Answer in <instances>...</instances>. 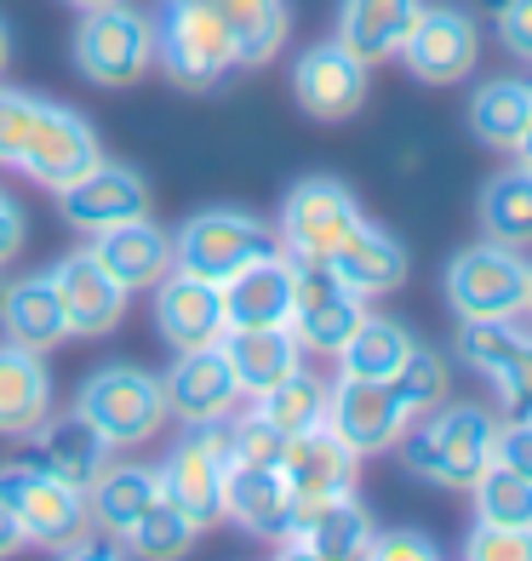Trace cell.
Masks as SVG:
<instances>
[{"label": "cell", "instance_id": "cell-1", "mask_svg": "<svg viewBox=\"0 0 532 561\" xmlns=\"http://www.w3.org/2000/svg\"><path fill=\"white\" fill-rule=\"evenodd\" d=\"M493 442H498V419L475 401H441L429 407L424 424L401 430V458L407 470L436 481V488H475V476L493 465Z\"/></svg>", "mask_w": 532, "mask_h": 561}, {"label": "cell", "instance_id": "cell-2", "mask_svg": "<svg viewBox=\"0 0 532 561\" xmlns=\"http://www.w3.org/2000/svg\"><path fill=\"white\" fill-rule=\"evenodd\" d=\"M149 30H155V64L177 87H218L230 69H241L218 0H161Z\"/></svg>", "mask_w": 532, "mask_h": 561}, {"label": "cell", "instance_id": "cell-3", "mask_svg": "<svg viewBox=\"0 0 532 561\" xmlns=\"http://www.w3.org/2000/svg\"><path fill=\"white\" fill-rule=\"evenodd\" d=\"M269 252H281V236L252 218V213H235V207H212V213H195L184 229L172 236V264L189 270L200 280H230L235 270L269 259Z\"/></svg>", "mask_w": 532, "mask_h": 561}, {"label": "cell", "instance_id": "cell-4", "mask_svg": "<svg viewBox=\"0 0 532 561\" xmlns=\"http://www.w3.org/2000/svg\"><path fill=\"white\" fill-rule=\"evenodd\" d=\"M149 64H155V30L149 18L132 12L126 0L115 7H92L74 30V69L97 87H138Z\"/></svg>", "mask_w": 532, "mask_h": 561}, {"label": "cell", "instance_id": "cell-5", "mask_svg": "<svg viewBox=\"0 0 532 561\" xmlns=\"http://www.w3.org/2000/svg\"><path fill=\"white\" fill-rule=\"evenodd\" d=\"M81 413L104 430L109 447H138V442H155V430L166 424V396H161V378H149L143 367H97L86 385H81Z\"/></svg>", "mask_w": 532, "mask_h": 561}, {"label": "cell", "instance_id": "cell-6", "mask_svg": "<svg viewBox=\"0 0 532 561\" xmlns=\"http://www.w3.org/2000/svg\"><path fill=\"white\" fill-rule=\"evenodd\" d=\"M161 476V493L184 510L195 527H212L223 516V476H230V430L223 419L189 424L184 442H172Z\"/></svg>", "mask_w": 532, "mask_h": 561}, {"label": "cell", "instance_id": "cell-7", "mask_svg": "<svg viewBox=\"0 0 532 561\" xmlns=\"http://www.w3.org/2000/svg\"><path fill=\"white\" fill-rule=\"evenodd\" d=\"M361 316H367V298H355L326 259H292V321L287 327H292L298 350L338 355L349 333L361 327Z\"/></svg>", "mask_w": 532, "mask_h": 561}, {"label": "cell", "instance_id": "cell-8", "mask_svg": "<svg viewBox=\"0 0 532 561\" xmlns=\"http://www.w3.org/2000/svg\"><path fill=\"white\" fill-rule=\"evenodd\" d=\"M447 298L464 321H516L527 304V259L504 241L464 247L447 270Z\"/></svg>", "mask_w": 532, "mask_h": 561}, {"label": "cell", "instance_id": "cell-9", "mask_svg": "<svg viewBox=\"0 0 532 561\" xmlns=\"http://www.w3.org/2000/svg\"><path fill=\"white\" fill-rule=\"evenodd\" d=\"M0 504L18 516L30 545L63 550L74 533H86V493L58 481V476H46V470H35V465H7L0 470Z\"/></svg>", "mask_w": 532, "mask_h": 561}, {"label": "cell", "instance_id": "cell-10", "mask_svg": "<svg viewBox=\"0 0 532 561\" xmlns=\"http://www.w3.org/2000/svg\"><path fill=\"white\" fill-rule=\"evenodd\" d=\"M355 224H361V207H355V195L338 178H303L281 207V252H292V259H333Z\"/></svg>", "mask_w": 532, "mask_h": 561}, {"label": "cell", "instance_id": "cell-11", "mask_svg": "<svg viewBox=\"0 0 532 561\" xmlns=\"http://www.w3.org/2000/svg\"><path fill=\"white\" fill-rule=\"evenodd\" d=\"M326 424L338 430L355 458H367V453L395 447L401 430L413 424V413L401 407V396L390 385H378V378H344L338 373V385H326Z\"/></svg>", "mask_w": 532, "mask_h": 561}, {"label": "cell", "instance_id": "cell-12", "mask_svg": "<svg viewBox=\"0 0 532 561\" xmlns=\"http://www.w3.org/2000/svg\"><path fill=\"white\" fill-rule=\"evenodd\" d=\"M97 161V138H92V126L74 115V110H63V104H46L41 98V115H35V126H30V138H23V156H18V167L35 178V184H46V190H63V184H74L81 172H92Z\"/></svg>", "mask_w": 532, "mask_h": 561}, {"label": "cell", "instance_id": "cell-13", "mask_svg": "<svg viewBox=\"0 0 532 561\" xmlns=\"http://www.w3.org/2000/svg\"><path fill=\"white\" fill-rule=\"evenodd\" d=\"M161 396H166V413H177L184 424H212V419H230L241 385H235V367L223 344H200V350H177L172 373L161 378Z\"/></svg>", "mask_w": 532, "mask_h": 561}, {"label": "cell", "instance_id": "cell-14", "mask_svg": "<svg viewBox=\"0 0 532 561\" xmlns=\"http://www.w3.org/2000/svg\"><path fill=\"white\" fill-rule=\"evenodd\" d=\"M367 69L349 53V46L326 41V46H310L298 64H292V98L310 121H349L355 110L367 104Z\"/></svg>", "mask_w": 532, "mask_h": 561}, {"label": "cell", "instance_id": "cell-15", "mask_svg": "<svg viewBox=\"0 0 532 561\" xmlns=\"http://www.w3.org/2000/svg\"><path fill=\"white\" fill-rule=\"evenodd\" d=\"M401 58H407V69L418 75L424 87H452V81H464V75L481 64V35H475V23L464 12L424 7L407 46H401Z\"/></svg>", "mask_w": 532, "mask_h": 561}, {"label": "cell", "instance_id": "cell-16", "mask_svg": "<svg viewBox=\"0 0 532 561\" xmlns=\"http://www.w3.org/2000/svg\"><path fill=\"white\" fill-rule=\"evenodd\" d=\"M149 213V184L132 172V167H109L97 161L92 172H81L74 184L58 190V218L81 236H97L109 224H126V218H143Z\"/></svg>", "mask_w": 532, "mask_h": 561}, {"label": "cell", "instance_id": "cell-17", "mask_svg": "<svg viewBox=\"0 0 532 561\" xmlns=\"http://www.w3.org/2000/svg\"><path fill=\"white\" fill-rule=\"evenodd\" d=\"M155 327L172 350H200V344H218L223 339V287L218 280H200L189 270H166L155 287Z\"/></svg>", "mask_w": 532, "mask_h": 561}, {"label": "cell", "instance_id": "cell-18", "mask_svg": "<svg viewBox=\"0 0 532 561\" xmlns=\"http://www.w3.org/2000/svg\"><path fill=\"white\" fill-rule=\"evenodd\" d=\"M367 539H372V516L355 493H338V499L298 504L281 533V550L315 556V561H349V556H367Z\"/></svg>", "mask_w": 532, "mask_h": 561}, {"label": "cell", "instance_id": "cell-19", "mask_svg": "<svg viewBox=\"0 0 532 561\" xmlns=\"http://www.w3.org/2000/svg\"><path fill=\"white\" fill-rule=\"evenodd\" d=\"M46 280H53V293L69 316V333H81V339H104L126 310V287H115L109 270L92 259V247L63 252V259L46 270Z\"/></svg>", "mask_w": 532, "mask_h": 561}, {"label": "cell", "instance_id": "cell-20", "mask_svg": "<svg viewBox=\"0 0 532 561\" xmlns=\"http://www.w3.org/2000/svg\"><path fill=\"white\" fill-rule=\"evenodd\" d=\"M92 259L109 270L115 287L126 293H149L155 280L172 270V236L155 224V218H126V224H109L92 236Z\"/></svg>", "mask_w": 532, "mask_h": 561}, {"label": "cell", "instance_id": "cell-21", "mask_svg": "<svg viewBox=\"0 0 532 561\" xmlns=\"http://www.w3.org/2000/svg\"><path fill=\"white\" fill-rule=\"evenodd\" d=\"M30 465L86 493L92 481L104 476V465H109V442H104V430H97V424L81 413V407H74V413H63V419L46 413V424L35 430Z\"/></svg>", "mask_w": 532, "mask_h": 561}, {"label": "cell", "instance_id": "cell-22", "mask_svg": "<svg viewBox=\"0 0 532 561\" xmlns=\"http://www.w3.org/2000/svg\"><path fill=\"white\" fill-rule=\"evenodd\" d=\"M281 476H287L298 504L338 499V493L355 488V453L344 447V436L333 424H315V430H303V436H287Z\"/></svg>", "mask_w": 532, "mask_h": 561}, {"label": "cell", "instance_id": "cell-23", "mask_svg": "<svg viewBox=\"0 0 532 561\" xmlns=\"http://www.w3.org/2000/svg\"><path fill=\"white\" fill-rule=\"evenodd\" d=\"M292 510H298V499H292L287 476L275 465H241V458H230V476H223V516L235 527L258 533V539H281Z\"/></svg>", "mask_w": 532, "mask_h": 561}, {"label": "cell", "instance_id": "cell-24", "mask_svg": "<svg viewBox=\"0 0 532 561\" xmlns=\"http://www.w3.org/2000/svg\"><path fill=\"white\" fill-rule=\"evenodd\" d=\"M223 321L230 327H287L292 321V259L269 252V259L235 270L223 280Z\"/></svg>", "mask_w": 532, "mask_h": 561}, {"label": "cell", "instance_id": "cell-25", "mask_svg": "<svg viewBox=\"0 0 532 561\" xmlns=\"http://www.w3.org/2000/svg\"><path fill=\"white\" fill-rule=\"evenodd\" d=\"M326 264H333V275L344 280L355 298H384V293H395L401 280H407V247L361 218Z\"/></svg>", "mask_w": 532, "mask_h": 561}, {"label": "cell", "instance_id": "cell-26", "mask_svg": "<svg viewBox=\"0 0 532 561\" xmlns=\"http://www.w3.org/2000/svg\"><path fill=\"white\" fill-rule=\"evenodd\" d=\"M424 0H344L338 7V46H349L361 64L401 58Z\"/></svg>", "mask_w": 532, "mask_h": 561}, {"label": "cell", "instance_id": "cell-27", "mask_svg": "<svg viewBox=\"0 0 532 561\" xmlns=\"http://www.w3.org/2000/svg\"><path fill=\"white\" fill-rule=\"evenodd\" d=\"M53 413V373L35 350L0 344V436H35Z\"/></svg>", "mask_w": 532, "mask_h": 561}, {"label": "cell", "instance_id": "cell-28", "mask_svg": "<svg viewBox=\"0 0 532 561\" xmlns=\"http://www.w3.org/2000/svg\"><path fill=\"white\" fill-rule=\"evenodd\" d=\"M223 355H230V367H235V385L241 396H264L275 390L287 373H298V339H292V327H223Z\"/></svg>", "mask_w": 532, "mask_h": 561}, {"label": "cell", "instance_id": "cell-29", "mask_svg": "<svg viewBox=\"0 0 532 561\" xmlns=\"http://www.w3.org/2000/svg\"><path fill=\"white\" fill-rule=\"evenodd\" d=\"M0 327H7L12 344L35 350V355L58 350L69 339V316H63V304H58L46 275H30L18 287H7V298H0Z\"/></svg>", "mask_w": 532, "mask_h": 561}, {"label": "cell", "instance_id": "cell-30", "mask_svg": "<svg viewBox=\"0 0 532 561\" xmlns=\"http://www.w3.org/2000/svg\"><path fill=\"white\" fill-rule=\"evenodd\" d=\"M161 493V476L143 470V465H104V476L86 488V516L104 527V533H132V522L143 516Z\"/></svg>", "mask_w": 532, "mask_h": 561}, {"label": "cell", "instance_id": "cell-31", "mask_svg": "<svg viewBox=\"0 0 532 561\" xmlns=\"http://www.w3.org/2000/svg\"><path fill=\"white\" fill-rule=\"evenodd\" d=\"M413 333L401 321L390 316H361V327L349 333V344L338 350V367L344 378H378V385H390V378L407 367V355H413Z\"/></svg>", "mask_w": 532, "mask_h": 561}, {"label": "cell", "instance_id": "cell-32", "mask_svg": "<svg viewBox=\"0 0 532 561\" xmlns=\"http://www.w3.org/2000/svg\"><path fill=\"white\" fill-rule=\"evenodd\" d=\"M481 229L487 241H504V247H532V172L527 167H504L487 178L481 190Z\"/></svg>", "mask_w": 532, "mask_h": 561}, {"label": "cell", "instance_id": "cell-33", "mask_svg": "<svg viewBox=\"0 0 532 561\" xmlns=\"http://www.w3.org/2000/svg\"><path fill=\"white\" fill-rule=\"evenodd\" d=\"M223 12V30L235 41V64L258 69L287 46V0H218Z\"/></svg>", "mask_w": 532, "mask_h": 561}, {"label": "cell", "instance_id": "cell-34", "mask_svg": "<svg viewBox=\"0 0 532 561\" xmlns=\"http://www.w3.org/2000/svg\"><path fill=\"white\" fill-rule=\"evenodd\" d=\"M532 126V87L521 81H487L470 98V133L487 149H516Z\"/></svg>", "mask_w": 532, "mask_h": 561}, {"label": "cell", "instance_id": "cell-35", "mask_svg": "<svg viewBox=\"0 0 532 561\" xmlns=\"http://www.w3.org/2000/svg\"><path fill=\"white\" fill-rule=\"evenodd\" d=\"M258 413L281 430V436H303V430H315V424H326V385L315 373H287L275 390H264L258 396Z\"/></svg>", "mask_w": 532, "mask_h": 561}, {"label": "cell", "instance_id": "cell-36", "mask_svg": "<svg viewBox=\"0 0 532 561\" xmlns=\"http://www.w3.org/2000/svg\"><path fill=\"white\" fill-rule=\"evenodd\" d=\"M195 522L177 510L166 493H155V504L143 510V516L132 522V533H126V550L132 556H149V561H172V556H184L195 545Z\"/></svg>", "mask_w": 532, "mask_h": 561}, {"label": "cell", "instance_id": "cell-37", "mask_svg": "<svg viewBox=\"0 0 532 561\" xmlns=\"http://www.w3.org/2000/svg\"><path fill=\"white\" fill-rule=\"evenodd\" d=\"M475 522H498V527H532V481L504 470V465H487L475 476Z\"/></svg>", "mask_w": 532, "mask_h": 561}, {"label": "cell", "instance_id": "cell-38", "mask_svg": "<svg viewBox=\"0 0 532 561\" xmlns=\"http://www.w3.org/2000/svg\"><path fill=\"white\" fill-rule=\"evenodd\" d=\"M390 390H395L401 407H407V413L418 419V413H429V407H441V401H447V362H441L436 350H418V344H413L407 367L390 378Z\"/></svg>", "mask_w": 532, "mask_h": 561}, {"label": "cell", "instance_id": "cell-39", "mask_svg": "<svg viewBox=\"0 0 532 561\" xmlns=\"http://www.w3.org/2000/svg\"><path fill=\"white\" fill-rule=\"evenodd\" d=\"M487 385L504 419H532V333H521V344L487 373Z\"/></svg>", "mask_w": 532, "mask_h": 561}, {"label": "cell", "instance_id": "cell-40", "mask_svg": "<svg viewBox=\"0 0 532 561\" xmlns=\"http://www.w3.org/2000/svg\"><path fill=\"white\" fill-rule=\"evenodd\" d=\"M516 344H521V327L516 321H464L459 327V362L475 367L481 378H487Z\"/></svg>", "mask_w": 532, "mask_h": 561}, {"label": "cell", "instance_id": "cell-41", "mask_svg": "<svg viewBox=\"0 0 532 561\" xmlns=\"http://www.w3.org/2000/svg\"><path fill=\"white\" fill-rule=\"evenodd\" d=\"M281 453H287V436L258 413V407L230 424V458H241V465H275L281 470Z\"/></svg>", "mask_w": 532, "mask_h": 561}, {"label": "cell", "instance_id": "cell-42", "mask_svg": "<svg viewBox=\"0 0 532 561\" xmlns=\"http://www.w3.org/2000/svg\"><path fill=\"white\" fill-rule=\"evenodd\" d=\"M464 556H470V561H532V527L475 522V533H470Z\"/></svg>", "mask_w": 532, "mask_h": 561}, {"label": "cell", "instance_id": "cell-43", "mask_svg": "<svg viewBox=\"0 0 532 561\" xmlns=\"http://www.w3.org/2000/svg\"><path fill=\"white\" fill-rule=\"evenodd\" d=\"M35 115H41V98H35V92H12V87H0V161H7V167H18L23 138H30Z\"/></svg>", "mask_w": 532, "mask_h": 561}, {"label": "cell", "instance_id": "cell-44", "mask_svg": "<svg viewBox=\"0 0 532 561\" xmlns=\"http://www.w3.org/2000/svg\"><path fill=\"white\" fill-rule=\"evenodd\" d=\"M493 465L532 481V419H504L498 442H493Z\"/></svg>", "mask_w": 532, "mask_h": 561}, {"label": "cell", "instance_id": "cell-45", "mask_svg": "<svg viewBox=\"0 0 532 561\" xmlns=\"http://www.w3.org/2000/svg\"><path fill=\"white\" fill-rule=\"evenodd\" d=\"M367 556H378V561H436L441 550L429 545L424 533L395 527V533H372V539H367Z\"/></svg>", "mask_w": 532, "mask_h": 561}, {"label": "cell", "instance_id": "cell-46", "mask_svg": "<svg viewBox=\"0 0 532 561\" xmlns=\"http://www.w3.org/2000/svg\"><path fill=\"white\" fill-rule=\"evenodd\" d=\"M498 35L521 64H532V0H504L498 7Z\"/></svg>", "mask_w": 532, "mask_h": 561}, {"label": "cell", "instance_id": "cell-47", "mask_svg": "<svg viewBox=\"0 0 532 561\" xmlns=\"http://www.w3.org/2000/svg\"><path fill=\"white\" fill-rule=\"evenodd\" d=\"M23 236H30V229H23V207H18L7 190H0V264L23 252Z\"/></svg>", "mask_w": 532, "mask_h": 561}, {"label": "cell", "instance_id": "cell-48", "mask_svg": "<svg viewBox=\"0 0 532 561\" xmlns=\"http://www.w3.org/2000/svg\"><path fill=\"white\" fill-rule=\"evenodd\" d=\"M18 545H30V539H23V527H18V516H12V510L0 504V556H12Z\"/></svg>", "mask_w": 532, "mask_h": 561}, {"label": "cell", "instance_id": "cell-49", "mask_svg": "<svg viewBox=\"0 0 532 561\" xmlns=\"http://www.w3.org/2000/svg\"><path fill=\"white\" fill-rule=\"evenodd\" d=\"M7 64H12V30H7V18H0V75H7Z\"/></svg>", "mask_w": 532, "mask_h": 561}, {"label": "cell", "instance_id": "cell-50", "mask_svg": "<svg viewBox=\"0 0 532 561\" xmlns=\"http://www.w3.org/2000/svg\"><path fill=\"white\" fill-rule=\"evenodd\" d=\"M516 156H521V167L532 172V126H527V133H521V144H516Z\"/></svg>", "mask_w": 532, "mask_h": 561}, {"label": "cell", "instance_id": "cell-51", "mask_svg": "<svg viewBox=\"0 0 532 561\" xmlns=\"http://www.w3.org/2000/svg\"><path fill=\"white\" fill-rule=\"evenodd\" d=\"M74 12H92V7H115V0H69Z\"/></svg>", "mask_w": 532, "mask_h": 561}, {"label": "cell", "instance_id": "cell-52", "mask_svg": "<svg viewBox=\"0 0 532 561\" xmlns=\"http://www.w3.org/2000/svg\"><path fill=\"white\" fill-rule=\"evenodd\" d=\"M521 310L532 316V264H527V304H521Z\"/></svg>", "mask_w": 532, "mask_h": 561}, {"label": "cell", "instance_id": "cell-53", "mask_svg": "<svg viewBox=\"0 0 532 561\" xmlns=\"http://www.w3.org/2000/svg\"><path fill=\"white\" fill-rule=\"evenodd\" d=\"M487 7H493V12H498V7H504V0H487Z\"/></svg>", "mask_w": 532, "mask_h": 561}, {"label": "cell", "instance_id": "cell-54", "mask_svg": "<svg viewBox=\"0 0 532 561\" xmlns=\"http://www.w3.org/2000/svg\"><path fill=\"white\" fill-rule=\"evenodd\" d=\"M0 298H7V287H0Z\"/></svg>", "mask_w": 532, "mask_h": 561}]
</instances>
